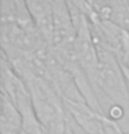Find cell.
<instances>
[{"label": "cell", "instance_id": "6da1fadb", "mask_svg": "<svg viewBox=\"0 0 129 134\" xmlns=\"http://www.w3.org/2000/svg\"><path fill=\"white\" fill-rule=\"evenodd\" d=\"M27 84L33 110L49 134H64L68 124V112L61 96L47 80L33 70L18 74Z\"/></svg>", "mask_w": 129, "mask_h": 134}, {"label": "cell", "instance_id": "7a4b0ae2", "mask_svg": "<svg viewBox=\"0 0 129 134\" xmlns=\"http://www.w3.org/2000/svg\"><path fill=\"white\" fill-rule=\"evenodd\" d=\"M22 126V115L18 108L7 96H2V116H0V133L20 134Z\"/></svg>", "mask_w": 129, "mask_h": 134}, {"label": "cell", "instance_id": "3957f363", "mask_svg": "<svg viewBox=\"0 0 129 134\" xmlns=\"http://www.w3.org/2000/svg\"><path fill=\"white\" fill-rule=\"evenodd\" d=\"M18 110L22 115V126H21L20 134H49L47 130L42 126V123L37 119L32 103L24 105Z\"/></svg>", "mask_w": 129, "mask_h": 134}]
</instances>
